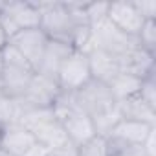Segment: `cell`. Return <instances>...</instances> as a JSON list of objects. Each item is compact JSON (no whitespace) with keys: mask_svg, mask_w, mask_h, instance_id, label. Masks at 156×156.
<instances>
[{"mask_svg":"<svg viewBox=\"0 0 156 156\" xmlns=\"http://www.w3.org/2000/svg\"><path fill=\"white\" fill-rule=\"evenodd\" d=\"M9 20L15 24V28L19 31L22 30H33L39 28L41 24V11L39 6L33 0H24V2H4V9H2Z\"/></svg>","mask_w":156,"mask_h":156,"instance_id":"cell-13","label":"cell"},{"mask_svg":"<svg viewBox=\"0 0 156 156\" xmlns=\"http://www.w3.org/2000/svg\"><path fill=\"white\" fill-rule=\"evenodd\" d=\"M6 90H4V81H2V73H0V96H4Z\"/></svg>","mask_w":156,"mask_h":156,"instance_id":"cell-29","label":"cell"},{"mask_svg":"<svg viewBox=\"0 0 156 156\" xmlns=\"http://www.w3.org/2000/svg\"><path fill=\"white\" fill-rule=\"evenodd\" d=\"M22 112H24V108H22L19 99L9 98L6 94L0 96V125H2V127L20 123Z\"/></svg>","mask_w":156,"mask_h":156,"instance_id":"cell-19","label":"cell"},{"mask_svg":"<svg viewBox=\"0 0 156 156\" xmlns=\"http://www.w3.org/2000/svg\"><path fill=\"white\" fill-rule=\"evenodd\" d=\"M72 98L77 103V107L87 116L92 118V121L101 119V118L116 112V108H118V99L114 98L110 87L101 81H96V79H90L79 90H75L72 94Z\"/></svg>","mask_w":156,"mask_h":156,"instance_id":"cell-4","label":"cell"},{"mask_svg":"<svg viewBox=\"0 0 156 156\" xmlns=\"http://www.w3.org/2000/svg\"><path fill=\"white\" fill-rule=\"evenodd\" d=\"M0 156H15V154H11V152H8V151H4L2 147H0Z\"/></svg>","mask_w":156,"mask_h":156,"instance_id":"cell-30","label":"cell"},{"mask_svg":"<svg viewBox=\"0 0 156 156\" xmlns=\"http://www.w3.org/2000/svg\"><path fill=\"white\" fill-rule=\"evenodd\" d=\"M108 141H110V147H112V156H149L143 147L121 145V143H116L112 140H108Z\"/></svg>","mask_w":156,"mask_h":156,"instance_id":"cell-24","label":"cell"},{"mask_svg":"<svg viewBox=\"0 0 156 156\" xmlns=\"http://www.w3.org/2000/svg\"><path fill=\"white\" fill-rule=\"evenodd\" d=\"M118 61H119V68L123 73L134 75L138 79H145V77H149L156 72V53L143 50L140 44L132 46Z\"/></svg>","mask_w":156,"mask_h":156,"instance_id":"cell-11","label":"cell"},{"mask_svg":"<svg viewBox=\"0 0 156 156\" xmlns=\"http://www.w3.org/2000/svg\"><path fill=\"white\" fill-rule=\"evenodd\" d=\"M92 41H94V50H101L116 59H119L123 53H127L132 46L138 44L136 39L121 33L114 24L108 22V19L98 20L92 26Z\"/></svg>","mask_w":156,"mask_h":156,"instance_id":"cell-6","label":"cell"},{"mask_svg":"<svg viewBox=\"0 0 156 156\" xmlns=\"http://www.w3.org/2000/svg\"><path fill=\"white\" fill-rule=\"evenodd\" d=\"M61 88L57 79L44 73H35L31 77V81L26 88V92L22 94V98L19 99L24 110H31V108H51L57 101V98L61 96Z\"/></svg>","mask_w":156,"mask_h":156,"instance_id":"cell-8","label":"cell"},{"mask_svg":"<svg viewBox=\"0 0 156 156\" xmlns=\"http://www.w3.org/2000/svg\"><path fill=\"white\" fill-rule=\"evenodd\" d=\"M48 152H50V149H46V147L41 145V143H35L24 156H48Z\"/></svg>","mask_w":156,"mask_h":156,"instance_id":"cell-27","label":"cell"},{"mask_svg":"<svg viewBox=\"0 0 156 156\" xmlns=\"http://www.w3.org/2000/svg\"><path fill=\"white\" fill-rule=\"evenodd\" d=\"M118 112H119L121 119L140 121V123H147V125L156 127V108L151 107L149 103H145L140 98V94H134L130 98L118 101Z\"/></svg>","mask_w":156,"mask_h":156,"instance_id":"cell-15","label":"cell"},{"mask_svg":"<svg viewBox=\"0 0 156 156\" xmlns=\"http://www.w3.org/2000/svg\"><path fill=\"white\" fill-rule=\"evenodd\" d=\"M8 42H9V39H8V35H6V31L2 30V26H0V51H2L6 46H8Z\"/></svg>","mask_w":156,"mask_h":156,"instance_id":"cell-28","label":"cell"},{"mask_svg":"<svg viewBox=\"0 0 156 156\" xmlns=\"http://www.w3.org/2000/svg\"><path fill=\"white\" fill-rule=\"evenodd\" d=\"M55 79L59 83L61 92H64V94H73L83 85H87L92 79L90 64H88V53L73 50L68 55V59L61 64Z\"/></svg>","mask_w":156,"mask_h":156,"instance_id":"cell-7","label":"cell"},{"mask_svg":"<svg viewBox=\"0 0 156 156\" xmlns=\"http://www.w3.org/2000/svg\"><path fill=\"white\" fill-rule=\"evenodd\" d=\"M88 64H90V73L92 79L101 81L105 85H110L116 77L121 73L119 61L101 50H92L88 53Z\"/></svg>","mask_w":156,"mask_h":156,"instance_id":"cell-16","label":"cell"},{"mask_svg":"<svg viewBox=\"0 0 156 156\" xmlns=\"http://www.w3.org/2000/svg\"><path fill=\"white\" fill-rule=\"evenodd\" d=\"M108 87H110L114 98H116L118 101H121V99L130 98V96H134V94L140 92L141 79H138V77H134V75H129V73H123V72H121Z\"/></svg>","mask_w":156,"mask_h":156,"instance_id":"cell-18","label":"cell"},{"mask_svg":"<svg viewBox=\"0 0 156 156\" xmlns=\"http://www.w3.org/2000/svg\"><path fill=\"white\" fill-rule=\"evenodd\" d=\"M140 98L149 103L151 107L156 108V72L149 77H145V79H141V87H140Z\"/></svg>","mask_w":156,"mask_h":156,"instance_id":"cell-22","label":"cell"},{"mask_svg":"<svg viewBox=\"0 0 156 156\" xmlns=\"http://www.w3.org/2000/svg\"><path fill=\"white\" fill-rule=\"evenodd\" d=\"M77 156H112V147L108 138L96 134L94 138L77 147Z\"/></svg>","mask_w":156,"mask_h":156,"instance_id":"cell-20","label":"cell"},{"mask_svg":"<svg viewBox=\"0 0 156 156\" xmlns=\"http://www.w3.org/2000/svg\"><path fill=\"white\" fill-rule=\"evenodd\" d=\"M55 118L59 119L61 127L64 129L68 140L73 145H83L85 141H88L90 138L96 136V127L90 116H87L77 103L73 101L72 94H61L55 101V105L51 107Z\"/></svg>","mask_w":156,"mask_h":156,"instance_id":"cell-1","label":"cell"},{"mask_svg":"<svg viewBox=\"0 0 156 156\" xmlns=\"http://www.w3.org/2000/svg\"><path fill=\"white\" fill-rule=\"evenodd\" d=\"M107 19L110 24H114L121 33L136 39L141 26H143V17L138 13L132 0H118V2H108V13Z\"/></svg>","mask_w":156,"mask_h":156,"instance_id":"cell-10","label":"cell"},{"mask_svg":"<svg viewBox=\"0 0 156 156\" xmlns=\"http://www.w3.org/2000/svg\"><path fill=\"white\" fill-rule=\"evenodd\" d=\"M48 35L41 30V28H33V30H22L19 33H15L9 39V44L33 66V70L37 72L48 44Z\"/></svg>","mask_w":156,"mask_h":156,"instance_id":"cell-9","label":"cell"},{"mask_svg":"<svg viewBox=\"0 0 156 156\" xmlns=\"http://www.w3.org/2000/svg\"><path fill=\"white\" fill-rule=\"evenodd\" d=\"M0 73H2V55H0Z\"/></svg>","mask_w":156,"mask_h":156,"instance_id":"cell-31","label":"cell"},{"mask_svg":"<svg viewBox=\"0 0 156 156\" xmlns=\"http://www.w3.org/2000/svg\"><path fill=\"white\" fill-rule=\"evenodd\" d=\"M0 55H2V81H4L6 96L20 99L31 81V77L37 72L9 42L0 51Z\"/></svg>","mask_w":156,"mask_h":156,"instance_id":"cell-3","label":"cell"},{"mask_svg":"<svg viewBox=\"0 0 156 156\" xmlns=\"http://www.w3.org/2000/svg\"><path fill=\"white\" fill-rule=\"evenodd\" d=\"M85 11H87L88 24L92 26L94 22L107 19V13H108V2H87V4H85Z\"/></svg>","mask_w":156,"mask_h":156,"instance_id":"cell-23","label":"cell"},{"mask_svg":"<svg viewBox=\"0 0 156 156\" xmlns=\"http://www.w3.org/2000/svg\"><path fill=\"white\" fill-rule=\"evenodd\" d=\"M156 130L154 125L140 123V121H129V119H119L114 129L108 132V140L121 143V145H130V147H143L147 138Z\"/></svg>","mask_w":156,"mask_h":156,"instance_id":"cell-12","label":"cell"},{"mask_svg":"<svg viewBox=\"0 0 156 156\" xmlns=\"http://www.w3.org/2000/svg\"><path fill=\"white\" fill-rule=\"evenodd\" d=\"M143 20H156V0H132Z\"/></svg>","mask_w":156,"mask_h":156,"instance_id":"cell-25","label":"cell"},{"mask_svg":"<svg viewBox=\"0 0 156 156\" xmlns=\"http://www.w3.org/2000/svg\"><path fill=\"white\" fill-rule=\"evenodd\" d=\"M39 11H41V24L39 28L48 35V39L53 41H62L70 44V37L73 28L77 26L70 15L68 4L66 2H37Z\"/></svg>","mask_w":156,"mask_h":156,"instance_id":"cell-5","label":"cell"},{"mask_svg":"<svg viewBox=\"0 0 156 156\" xmlns=\"http://www.w3.org/2000/svg\"><path fill=\"white\" fill-rule=\"evenodd\" d=\"M48 156H77V145H73L72 141L57 147V149H51L48 152Z\"/></svg>","mask_w":156,"mask_h":156,"instance_id":"cell-26","label":"cell"},{"mask_svg":"<svg viewBox=\"0 0 156 156\" xmlns=\"http://www.w3.org/2000/svg\"><path fill=\"white\" fill-rule=\"evenodd\" d=\"M0 134H2V125H0Z\"/></svg>","mask_w":156,"mask_h":156,"instance_id":"cell-32","label":"cell"},{"mask_svg":"<svg viewBox=\"0 0 156 156\" xmlns=\"http://www.w3.org/2000/svg\"><path fill=\"white\" fill-rule=\"evenodd\" d=\"M72 51H73V48L68 42L50 39L48 44H46V50H44V55H42V61H41V66H39L37 72L44 73V75H50V77L55 79L61 64L68 59V55Z\"/></svg>","mask_w":156,"mask_h":156,"instance_id":"cell-17","label":"cell"},{"mask_svg":"<svg viewBox=\"0 0 156 156\" xmlns=\"http://www.w3.org/2000/svg\"><path fill=\"white\" fill-rule=\"evenodd\" d=\"M136 41L143 50L156 53V20H145Z\"/></svg>","mask_w":156,"mask_h":156,"instance_id":"cell-21","label":"cell"},{"mask_svg":"<svg viewBox=\"0 0 156 156\" xmlns=\"http://www.w3.org/2000/svg\"><path fill=\"white\" fill-rule=\"evenodd\" d=\"M35 143H37V140L33 138V134L28 129H24L20 123L2 127L0 147H2L4 151L11 152L15 156H24Z\"/></svg>","mask_w":156,"mask_h":156,"instance_id":"cell-14","label":"cell"},{"mask_svg":"<svg viewBox=\"0 0 156 156\" xmlns=\"http://www.w3.org/2000/svg\"><path fill=\"white\" fill-rule=\"evenodd\" d=\"M20 125L28 129L37 143L44 145L46 149H57L64 143H68V136L64 129L61 127L59 119L53 114V108H31L24 110L20 118Z\"/></svg>","mask_w":156,"mask_h":156,"instance_id":"cell-2","label":"cell"}]
</instances>
